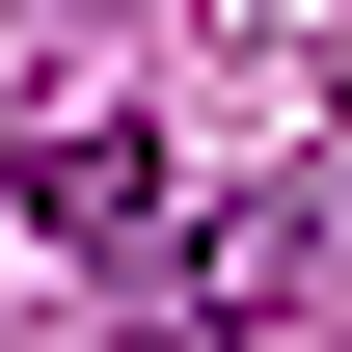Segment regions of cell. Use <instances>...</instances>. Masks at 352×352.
<instances>
[{"label":"cell","instance_id":"6da1fadb","mask_svg":"<svg viewBox=\"0 0 352 352\" xmlns=\"http://www.w3.org/2000/svg\"><path fill=\"white\" fill-rule=\"evenodd\" d=\"M28 217H54V244H109V271H163V135L54 109V135H28Z\"/></svg>","mask_w":352,"mask_h":352}]
</instances>
